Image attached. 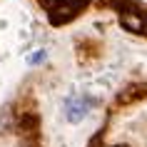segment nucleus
I'll return each mask as SVG.
<instances>
[{"label": "nucleus", "instance_id": "3", "mask_svg": "<svg viewBox=\"0 0 147 147\" xmlns=\"http://www.w3.org/2000/svg\"><path fill=\"white\" fill-rule=\"evenodd\" d=\"M45 57H47V55H45V50H38L35 55H30V57H28V62H30V65H38V62H42Z\"/></svg>", "mask_w": 147, "mask_h": 147}, {"label": "nucleus", "instance_id": "1", "mask_svg": "<svg viewBox=\"0 0 147 147\" xmlns=\"http://www.w3.org/2000/svg\"><path fill=\"white\" fill-rule=\"evenodd\" d=\"M90 107H92V100L90 97H70L65 102V117H67V122H80L87 115Z\"/></svg>", "mask_w": 147, "mask_h": 147}, {"label": "nucleus", "instance_id": "2", "mask_svg": "<svg viewBox=\"0 0 147 147\" xmlns=\"http://www.w3.org/2000/svg\"><path fill=\"white\" fill-rule=\"evenodd\" d=\"M122 28H127L130 32H147V18H142V13H125Z\"/></svg>", "mask_w": 147, "mask_h": 147}]
</instances>
